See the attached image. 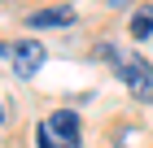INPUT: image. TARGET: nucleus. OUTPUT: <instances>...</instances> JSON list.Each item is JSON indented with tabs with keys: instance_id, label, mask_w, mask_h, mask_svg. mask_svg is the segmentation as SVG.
<instances>
[{
	"instance_id": "1",
	"label": "nucleus",
	"mask_w": 153,
	"mask_h": 148,
	"mask_svg": "<svg viewBox=\"0 0 153 148\" xmlns=\"http://www.w3.org/2000/svg\"><path fill=\"white\" fill-rule=\"evenodd\" d=\"M114 74L123 83H127V91L136 96V100H144V105H153V66L144 57H136V52H114Z\"/></svg>"
},
{
	"instance_id": "6",
	"label": "nucleus",
	"mask_w": 153,
	"mask_h": 148,
	"mask_svg": "<svg viewBox=\"0 0 153 148\" xmlns=\"http://www.w3.org/2000/svg\"><path fill=\"white\" fill-rule=\"evenodd\" d=\"M39 148H66V144H61L57 135H48V126L39 122Z\"/></svg>"
},
{
	"instance_id": "3",
	"label": "nucleus",
	"mask_w": 153,
	"mask_h": 148,
	"mask_svg": "<svg viewBox=\"0 0 153 148\" xmlns=\"http://www.w3.org/2000/svg\"><path fill=\"white\" fill-rule=\"evenodd\" d=\"M44 126H48V135H57L61 144L66 148H79V113H74V109H57V113L53 118H44Z\"/></svg>"
},
{
	"instance_id": "5",
	"label": "nucleus",
	"mask_w": 153,
	"mask_h": 148,
	"mask_svg": "<svg viewBox=\"0 0 153 148\" xmlns=\"http://www.w3.org/2000/svg\"><path fill=\"white\" fill-rule=\"evenodd\" d=\"M131 35H136V39H149L153 35V4H144V9L131 13Z\"/></svg>"
},
{
	"instance_id": "2",
	"label": "nucleus",
	"mask_w": 153,
	"mask_h": 148,
	"mask_svg": "<svg viewBox=\"0 0 153 148\" xmlns=\"http://www.w3.org/2000/svg\"><path fill=\"white\" fill-rule=\"evenodd\" d=\"M0 57H13V70H18L22 79H31V74L48 61V52H44L39 39H13V44H0Z\"/></svg>"
},
{
	"instance_id": "4",
	"label": "nucleus",
	"mask_w": 153,
	"mask_h": 148,
	"mask_svg": "<svg viewBox=\"0 0 153 148\" xmlns=\"http://www.w3.org/2000/svg\"><path fill=\"white\" fill-rule=\"evenodd\" d=\"M26 26H44V31H57V26H74V9L70 4H53V9H35L26 18Z\"/></svg>"
}]
</instances>
